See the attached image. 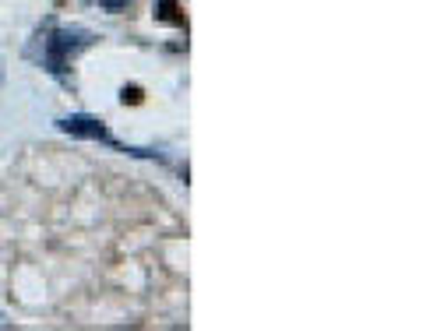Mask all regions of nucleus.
<instances>
[{"label": "nucleus", "instance_id": "nucleus-1", "mask_svg": "<svg viewBox=\"0 0 423 331\" xmlns=\"http://www.w3.org/2000/svg\"><path fill=\"white\" fill-rule=\"evenodd\" d=\"M92 43H96V36H92L89 29H57V32L46 39V46H43V64H46V71L57 74V78H64V71L71 67V60H74L82 50H89Z\"/></svg>", "mask_w": 423, "mask_h": 331}, {"label": "nucleus", "instance_id": "nucleus-2", "mask_svg": "<svg viewBox=\"0 0 423 331\" xmlns=\"http://www.w3.org/2000/svg\"><path fill=\"white\" fill-rule=\"evenodd\" d=\"M57 127H60V131H67V134H74V138H89V141H106V145H117V141H113V134L106 131V124H103V120H96V117H85V113L64 117V120H57Z\"/></svg>", "mask_w": 423, "mask_h": 331}, {"label": "nucleus", "instance_id": "nucleus-4", "mask_svg": "<svg viewBox=\"0 0 423 331\" xmlns=\"http://www.w3.org/2000/svg\"><path fill=\"white\" fill-rule=\"evenodd\" d=\"M173 11H176V4H173V0H162V11H159V18H166V22H180Z\"/></svg>", "mask_w": 423, "mask_h": 331}, {"label": "nucleus", "instance_id": "nucleus-3", "mask_svg": "<svg viewBox=\"0 0 423 331\" xmlns=\"http://www.w3.org/2000/svg\"><path fill=\"white\" fill-rule=\"evenodd\" d=\"M92 4H99L103 11H113V15H117V11L127 8V0H92Z\"/></svg>", "mask_w": 423, "mask_h": 331}]
</instances>
